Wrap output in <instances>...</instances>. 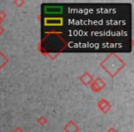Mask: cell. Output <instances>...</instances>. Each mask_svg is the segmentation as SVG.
I'll use <instances>...</instances> for the list:
<instances>
[]
</instances>
